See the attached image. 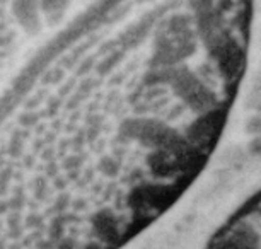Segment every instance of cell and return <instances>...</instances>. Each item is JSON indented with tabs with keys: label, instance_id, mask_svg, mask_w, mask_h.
I'll return each mask as SVG.
<instances>
[]
</instances>
